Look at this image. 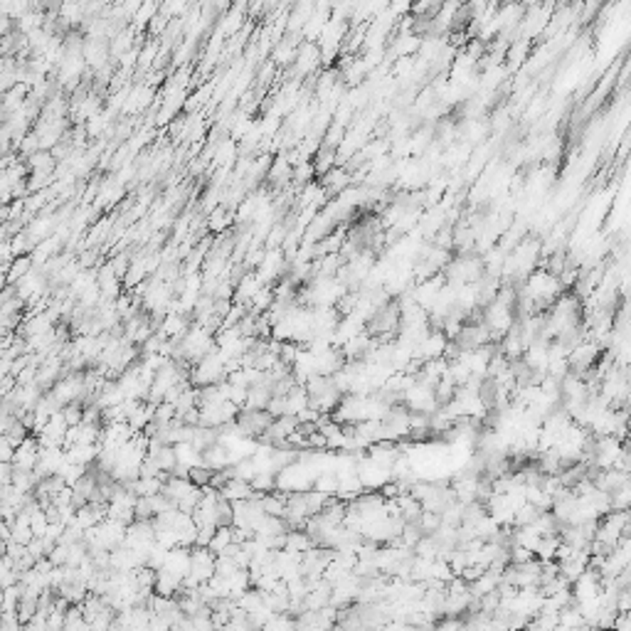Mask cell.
I'll return each mask as SVG.
<instances>
[{"mask_svg":"<svg viewBox=\"0 0 631 631\" xmlns=\"http://www.w3.org/2000/svg\"><path fill=\"white\" fill-rule=\"evenodd\" d=\"M276 417L269 415V410H242L237 417V424L244 429V434L247 437H262V434L266 432V429L271 427V422H274Z\"/></svg>","mask_w":631,"mask_h":631,"instance_id":"obj_1","label":"cell"},{"mask_svg":"<svg viewBox=\"0 0 631 631\" xmlns=\"http://www.w3.org/2000/svg\"><path fill=\"white\" fill-rule=\"evenodd\" d=\"M220 493H222V496H225L227 500H232V503H235V500L252 498L257 491H254L252 481H244V478H227V481L220 486Z\"/></svg>","mask_w":631,"mask_h":631,"instance_id":"obj_2","label":"cell"},{"mask_svg":"<svg viewBox=\"0 0 631 631\" xmlns=\"http://www.w3.org/2000/svg\"><path fill=\"white\" fill-rule=\"evenodd\" d=\"M32 266H35V262H32V254H20V257H15V262L10 264V269L5 271V279H8V284H18V281L23 279Z\"/></svg>","mask_w":631,"mask_h":631,"instance_id":"obj_3","label":"cell"},{"mask_svg":"<svg viewBox=\"0 0 631 631\" xmlns=\"http://www.w3.org/2000/svg\"><path fill=\"white\" fill-rule=\"evenodd\" d=\"M230 225H232V217H230V212H227L225 208L212 210V215H210V220H208V227H210L212 232H222L225 227H230Z\"/></svg>","mask_w":631,"mask_h":631,"instance_id":"obj_5","label":"cell"},{"mask_svg":"<svg viewBox=\"0 0 631 631\" xmlns=\"http://www.w3.org/2000/svg\"><path fill=\"white\" fill-rule=\"evenodd\" d=\"M232 542H235V525H220V527H217V532H215V537L210 540L208 547H210L212 552L220 555L227 545H232Z\"/></svg>","mask_w":631,"mask_h":631,"instance_id":"obj_4","label":"cell"}]
</instances>
